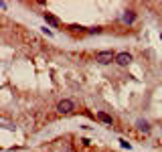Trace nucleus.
Returning <instances> with one entry per match:
<instances>
[{
	"mask_svg": "<svg viewBox=\"0 0 162 152\" xmlns=\"http://www.w3.org/2000/svg\"><path fill=\"white\" fill-rule=\"evenodd\" d=\"M116 57H118V55L113 53V51H97V53H95V61H99V63H103V65L116 61Z\"/></svg>",
	"mask_w": 162,
	"mask_h": 152,
	"instance_id": "1",
	"label": "nucleus"
},
{
	"mask_svg": "<svg viewBox=\"0 0 162 152\" xmlns=\"http://www.w3.org/2000/svg\"><path fill=\"white\" fill-rule=\"evenodd\" d=\"M75 110V103L71 102V99H61L59 103H57V112L59 114H71Z\"/></svg>",
	"mask_w": 162,
	"mask_h": 152,
	"instance_id": "2",
	"label": "nucleus"
},
{
	"mask_svg": "<svg viewBox=\"0 0 162 152\" xmlns=\"http://www.w3.org/2000/svg\"><path fill=\"white\" fill-rule=\"evenodd\" d=\"M130 61H132V55L130 53H118V57H116V63L122 65V67L130 65Z\"/></svg>",
	"mask_w": 162,
	"mask_h": 152,
	"instance_id": "3",
	"label": "nucleus"
},
{
	"mask_svg": "<svg viewBox=\"0 0 162 152\" xmlns=\"http://www.w3.org/2000/svg\"><path fill=\"white\" fill-rule=\"evenodd\" d=\"M45 20H47L51 26H61V20L57 18L55 14H51V12H45Z\"/></svg>",
	"mask_w": 162,
	"mask_h": 152,
	"instance_id": "4",
	"label": "nucleus"
},
{
	"mask_svg": "<svg viewBox=\"0 0 162 152\" xmlns=\"http://www.w3.org/2000/svg\"><path fill=\"white\" fill-rule=\"evenodd\" d=\"M97 118H99V122H103V124H108V126H112V124H113L112 116H108V114H105V112H97Z\"/></svg>",
	"mask_w": 162,
	"mask_h": 152,
	"instance_id": "5",
	"label": "nucleus"
},
{
	"mask_svg": "<svg viewBox=\"0 0 162 152\" xmlns=\"http://www.w3.org/2000/svg\"><path fill=\"white\" fill-rule=\"evenodd\" d=\"M134 20H136V12H134V10H126V14H124V22L132 25Z\"/></svg>",
	"mask_w": 162,
	"mask_h": 152,
	"instance_id": "6",
	"label": "nucleus"
},
{
	"mask_svg": "<svg viewBox=\"0 0 162 152\" xmlns=\"http://www.w3.org/2000/svg\"><path fill=\"white\" fill-rule=\"evenodd\" d=\"M138 128H140V130H144V132H148V130H150V124L144 122V120H138Z\"/></svg>",
	"mask_w": 162,
	"mask_h": 152,
	"instance_id": "7",
	"label": "nucleus"
}]
</instances>
